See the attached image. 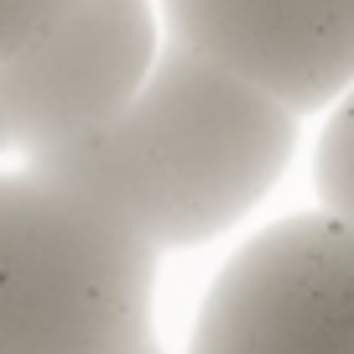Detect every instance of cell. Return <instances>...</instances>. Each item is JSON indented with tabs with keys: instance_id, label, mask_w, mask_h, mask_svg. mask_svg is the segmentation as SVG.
<instances>
[{
	"instance_id": "obj_8",
	"label": "cell",
	"mask_w": 354,
	"mask_h": 354,
	"mask_svg": "<svg viewBox=\"0 0 354 354\" xmlns=\"http://www.w3.org/2000/svg\"><path fill=\"white\" fill-rule=\"evenodd\" d=\"M0 151H11V141H6V115H0Z\"/></svg>"
},
{
	"instance_id": "obj_6",
	"label": "cell",
	"mask_w": 354,
	"mask_h": 354,
	"mask_svg": "<svg viewBox=\"0 0 354 354\" xmlns=\"http://www.w3.org/2000/svg\"><path fill=\"white\" fill-rule=\"evenodd\" d=\"M313 183H318L323 209L354 224V84L328 104L318 151H313Z\"/></svg>"
},
{
	"instance_id": "obj_2",
	"label": "cell",
	"mask_w": 354,
	"mask_h": 354,
	"mask_svg": "<svg viewBox=\"0 0 354 354\" xmlns=\"http://www.w3.org/2000/svg\"><path fill=\"white\" fill-rule=\"evenodd\" d=\"M156 261L57 177L26 162L0 172V354H167Z\"/></svg>"
},
{
	"instance_id": "obj_3",
	"label": "cell",
	"mask_w": 354,
	"mask_h": 354,
	"mask_svg": "<svg viewBox=\"0 0 354 354\" xmlns=\"http://www.w3.org/2000/svg\"><path fill=\"white\" fill-rule=\"evenodd\" d=\"M183 354H354V224L292 214L214 271Z\"/></svg>"
},
{
	"instance_id": "obj_1",
	"label": "cell",
	"mask_w": 354,
	"mask_h": 354,
	"mask_svg": "<svg viewBox=\"0 0 354 354\" xmlns=\"http://www.w3.org/2000/svg\"><path fill=\"white\" fill-rule=\"evenodd\" d=\"M297 125L302 115L266 88L162 37L146 84L115 120L21 162L167 255L219 240L261 209L297 151Z\"/></svg>"
},
{
	"instance_id": "obj_5",
	"label": "cell",
	"mask_w": 354,
	"mask_h": 354,
	"mask_svg": "<svg viewBox=\"0 0 354 354\" xmlns=\"http://www.w3.org/2000/svg\"><path fill=\"white\" fill-rule=\"evenodd\" d=\"M162 37L318 115L354 84V0H156Z\"/></svg>"
},
{
	"instance_id": "obj_7",
	"label": "cell",
	"mask_w": 354,
	"mask_h": 354,
	"mask_svg": "<svg viewBox=\"0 0 354 354\" xmlns=\"http://www.w3.org/2000/svg\"><path fill=\"white\" fill-rule=\"evenodd\" d=\"M84 0H0V57H11L47 26H57L68 11H78Z\"/></svg>"
},
{
	"instance_id": "obj_4",
	"label": "cell",
	"mask_w": 354,
	"mask_h": 354,
	"mask_svg": "<svg viewBox=\"0 0 354 354\" xmlns=\"http://www.w3.org/2000/svg\"><path fill=\"white\" fill-rule=\"evenodd\" d=\"M162 53L156 0H84L57 26L0 57V115L11 151L73 141L131 104Z\"/></svg>"
}]
</instances>
